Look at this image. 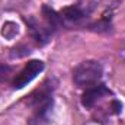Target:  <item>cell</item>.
Listing matches in <instances>:
<instances>
[{
    "label": "cell",
    "mask_w": 125,
    "mask_h": 125,
    "mask_svg": "<svg viewBox=\"0 0 125 125\" xmlns=\"http://www.w3.org/2000/svg\"><path fill=\"white\" fill-rule=\"evenodd\" d=\"M102 65L94 60H87V61L80 62L73 73V80L79 87L89 89L99 84L102 79Z\"/></svg>",
    "instance_id": "obj_1"
},
{
    "label": "cell",
    "mask_w": 125,
    "mask_h": 125,
    "mask_svg": "<svg viewBox=\"0 0 125 125\" xmlns=\"http://www.w3.org/2000/svg\"><path fill=\"white\" fill-rule=\"evenodd\" d=\"M42 70H44V62L42 61H39V60L29 61L13 77V82H12L13 89H22V87H25L28 83H31Z\"/></svg>",
    "instance_id": "obj_2"
},
{
    "label": "cell",
    "mask_w": 125,
    "mask_h": 125,
    "mask_svg": "<svg viewBox=\"0 0 125 125\" xmlns=\"http://www.w3.org/2000/svg\"><path fill=\"white\" fill-rule=\"evenodd\" d=\"M26 23H28L29 31H31V35L39 45H42V44L50 41V38H51V35L54 32V29L50 25H47V23L41 25L35 18H26Z\"/></svg>",
    "instance_id": "obj_3"
},
{
    "label": "cell",
    "mask_w": 125,
    "mask_h": 125,
    "mask_svg": "<svg viewBox=\"0 0 125 125\" xmlns=\"http://www.w3.org/2000/svg\"><path fill=\"white\" fill-rule=\"evenodd\" d=\"M111 94H112L111 90H108L103 84H96L93 87L86 89V92H84L83 97H82V103L86 108H93L97 102H100L103 97L111 96Z\"/></svg>",
    "instance_id": "obj_4"
},
{
    "label": "cell",
    "mask_w": 125,
    "mask_h": 125,
    "mask_svg": "<svg viewBox=\"0 0 125 125\" xmlns=\"http://www.w3.org/2000/svg\"><path fill=\"white\" fill-rule=\"evenodd\" d=\"M60 16H61L62 23L64 22H67V23H77L79 21H82L84 18V10L80 6H68V7H64L60 12Z\"/></svg>",
    "instance_id": "obj_5"
},
{
    "label": "cell",
    "mask_w": 125,
    "mask_h": 125,
    "mask_svg": "<svg viewBox=\"0 0 125 125\" xmlns=\"http://www.w3.org/2000/svg\"><path fill=\"white\" fill-rule=\"evenodd\" d=\"M18 32H19V29H18V25H16V23H13V22H7V23L3 25L1 35L6 36V38H9V39H12L13 36L18 35Z\"/></svg>",
    "instance_id": "obj_6"
},
{
    "label": "cell",
    "mask_w": 125,
    "mask_h": 125,
    "mask_svg": "<svg viewBox=\"0 0 125 125\" xmlns=\"http://www.w3.org/2000/svg\"><path fill=\"white\" fill-rule=\"evenodd\" d=\"M13 68L7 64H0V83H6L12 79Z\"/></svg>",
    "instance_id": "obj_7"
}]
</instances>
